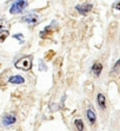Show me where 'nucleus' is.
I'll return each mask as SVG.
<instances>
[{"instance_id": "6", "label": "nucleus", "mask_w": 120, "mask_h": 131, "mask_svg": "<svg viewBox=\"0 0 120 131\" xmlns=\"http://www.w3.org/2000/svg\"><path fill=\"white\" fill-rule=\"evenodd\" d=\"M101 71H102V64L101 63H99V61L94 63L93 66H92V72H93L94 76H99Z\"/></svg>"}, {"instance_id": "10", "label": "nucleus", "mask_w": 120, "mask_h": 131, "mask_svg": "<svg viewBox=\"0 0 120 131\" xmlns=\"http://www.w3.org/2000/svg\"><path fill=\"white\" fill-rule=\"evenodd\" d=\"M74 124H75V126H77V129H78L79 131L84 130V124H82V122H81V119H75Z\"/></svg>"}, {"instance_id": "13", "label": "nucleus", "mask_w": 120, "mask_h": 131, "mask_svg": "<svg viewBox=\"0 0 120 131\" xmlns=\"http://www.w3.org/2000/svg\"><path fill=\"white\" fill-rule=\"evenodd\" d=\"M113 8L114 9H120V1H118V3H115L113 5Z\"/></svg>"}, {"instance_id": "2", "label": "nucleus", "mask_w": 120, "mask_h": 131, "mask_svg": "<svg viewBox=\"0 0 120 131\" xmlns=\"http://www.w3.org/2000/svg\"><path fill=\"white\" fill-rule=\"evenodd\" d=\"M28 5L27 1H24V0H20V1H15V3L12 4V6L9 8V13L11 14H19L26 8V6Z\"/></svg>"}, {"instance_id": "4", "label": "nucleus", "mask_w": 120, "mask_h": 131, "mask_svg": "<svg viewBox=\"0 0 120 131\" xmlns=\"http://www.w3.org/2000/svg\"><path fill=\"white\" fill-rule=\"evenodd\" d=\"M39 20V17L37 14H27L25 17L21 18V21H25V23H28V24H35L37 21Z\"/></svg>"}, {"instance_id": "12", "label": "nucleus", "mask_w": 120, "mask_h": 131, "mask_svg": "<svg viewBox=\"0 0 120 131\" xmlns=\"http://www.w3.org/2000/svg\"><path fill=\"white\" fill-rule=\"evenodd\" d=\"M7 36H8V32H7V31H1V38H0V41L3 43Z\"/></svg>"}, {"instance_id": "3", "label": "nucleus", "mask_w": 120, "mask_h": 131, "mask_svg": "<svg viewBox=\"0 0 120 131\" xmlns=\"http://www.w3.org/2000/svg\"><path fill=\"white\" fill-rule=\"evenodd\" d=\"M75 8H77V11H78L80 14L85 15L86 13L91 12L92 11V8H93V5L92 4H85V5H77L75 6Z\"/></svg>"}, {"instance_id": "11", "label": "nucleus", "mask_w": 120, "mask_h": 131, "mask_svg": "<svg viewBox=\"0 0 120 131\" xmlns=\"http://www.w3.org/2000/svg\"><path fill=\"white\" fill-rule=\"evenodd\" d=\"M118 71H120V59L115 63V65L113 66V69H112V73L113 72H118Z\"/></svg>"}, {"instance_id": "5", "label": "nucleus", "mask_w": 120, "mask_h": 131, "mask_svg": "<svg viewBox=\"0 0 120 131\" xmlns=\"http://www.w3.org/2000/svg\"><path fill=\"white\" fill-rule=\"evenodd\" d=\"M15 121H17V118H15L14 115H12V113H11V115H6L3 119V124L6 125V126H8V125L14 124Z\"/></svg>"}, {"instance_id": "8", "label": "nucleus", "mask_w": 120, "mask_h": 131, "mask_svg": "<svg viewBox=\"0 0 120 131\" xmlns=\"http://www.w3.org/2000/svg\"><path fill=\"white\" fill-rule=\"evenodd\" d=\"M98 104L101 109H106V98L102 93H99L98 95Z\"/></svg>"}, {"instance_id": "7", "label": "nucleus", "mask_w": 120, "mask_h": 131, "mask_svg": "<svg viewBox=\"0 0 120 131\" xmlns=\"http://www.w3.org/2000/svg\"><path fill=\"white\" fill-rule=\"evenodd\" d=\"M8 82L12 83V84H24L25 79L22 78V77H20V76H13V77L9 78Z\"/></svg>"}, {"instance_id": "9", "label": "nucleus", "mask_w": 120, "mask_h": 131, "mask_svg": "<svg viewBox=\"0 0 120 131\" xmlns=\"http://www.w3.org/2000/svg\"><path fill=\"white\" fill-rule=\"evenodd\" d=\"M86 115H87V118H88L90 123H91V124H93V123L95 122V113L93 112V110L88 109V110H87V112H86Z\"/></svg>"}, {"instance_id": "1", "label": "nucleus", "mask_w": 120, "mask_h": 131, "mask_svg": "<svg viewBox=\"0 0 120 131\" xmlns=\"http://www.w3.org/2000/svg\"><path fill=\"white\" fill-rule=\"evenodd\" d=\"M15 67L20 69V70H24V71L31 70V67H32V58L31 57H22V58L19 59L15 63Z\"/></svg>"}]
</instances>
